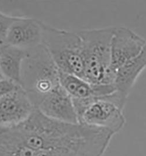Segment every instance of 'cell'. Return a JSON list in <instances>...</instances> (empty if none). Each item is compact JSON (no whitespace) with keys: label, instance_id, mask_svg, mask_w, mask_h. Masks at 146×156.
I'll list each match as a JSON object with an SVG mask.
<instances>
[{"label":"cell","instance_id":"cell-7","mask_svg":"<svg viewBox=\"0 0 146 156\" xmlns=\"http://www.w3.org/2000/svg\"><path fill=\"white\" fill-rule=\"evenodd\" d=\"M36 109L27 92L20 86L0 99V128L20 124L29 118Z\"/></svg>","mask_w":146,"mask_h":156},{"label":"cell","instance_id":"cell-16","mask_svg":"<svg viewBox=\"0 0 146 156\" xmlns=\"http://www.w3.org/2000/svg\"><path fill=\"white\" fill-rule=\"evenodd\" d=\"M1 43H0V45H1Z\"/></svg>","mask_w":146,"mask_h":156},{"label":"cell","instance_id":"cell-1","mask_svg":"<svg viewBox=\"0 0 146 156\" xmlns=\"http://www.w3.org/2000/svg\"><path fill=\"white\" fill-rule=\"evenodd\" d=\"M111 130L56 121L37 108L27 120L0 128V156H102Z\"/></svg>","mask_w":146,"mask_h":156},{"label":"cell","instance_id":"cell-12","mask_svg":"<svg viewBox=\"0 0 146 156\" xmlns=\"http://www.w3.org/2000/svg\"><path fill=\"white\" fill-rule=\"evenodd\" d=\"M27 53L5 43L0 45V71L4 78L21 86L22 66Z\"/></svg>","mask_w":146,"mask_h":156},{"label":"cell","instance_id":"cell-8","mask_svg":"<svg viewBox=\"0 0 146 156\" xmlns=\"http://www.w3.org/2000/svg\"><path fill=\"white\" fill-rule=\"evenodd\" d=\"M42 40L43 22L18 16L9 29L4 43L28 51L42 44Z\"/></svg>","mask_w":146,"mask_h":156},{"label":"cell","instance_id":"cell-15","mask_svg":"<svg viewBox=\"0 0 146 156\" xmlns=\"http://www.w3.org/2000/svg\"><path fill=\"white\" fill-rule=\"evenodd\" d=\"M2 78H4V77H3V76H2V73H1V72L0 71V80H1V79H2Z\"/></svg>","mask_w":146,"mask_h":156},{"label":"cell","instance_id":"cell-5","mask_svg":"<svg viewBox=\"0 0 146 156\" xmlns=\"http://www.w3.org/2000/svg\"><path fill=\"white\" fill-rule=\"evenodd\" d=\"M125 106V104L116 91L95 97L79 118V123L107 129L116 134L125 124L123 113Z\"/></svg>","mask_w":146,"mask_h":156},{"label":"cell","instance_id":"cell-10","mask_svg":"<svg viewBox=\"0 0 146 156\" xmlns=\"http://www.w3.org/2000/svg\"><path fill=\"white\" fill-rule=\"evenodd\" d=\"M59 81L73 99L104 97L116 91L112 84H92L78 76L60 71Z\"/></svg>","mask_w":146,"mask_h":156},{"label":"cell","instance_id":"cell-9","mask_svg":"<svg viewBox=\"0 0 146 156\" xmlns=\"http://www.w3.org/2000/svg\"><path fill=\"white\" fill-rule=\"evenodd\" d=\"M36 108L45 116L56 121L79 123L73 98L60 84L42 99Z\"/></svg>","mask_w":146,"mask_h":156},{"label":"cell","instance_id":"cell-11","mask_svg":"<svg viewBox=\"0 0 146 156\" xmlns=\"http://www.w3.org/2000/svg\"><path fill=\"white\" fill-rule=\"evenodd\" d=\"M146 68V46L138 56L120 67L115 72L113 85L126 104L137 79Z\"/></svg>","mask_w":146,"mask_h":156},{"label":"cell","instance_id":"cell-14","mask_svg":"<svg viewBox=\"0 0 146 156\" xmlns=\"http://www.w3.org/2000/svg\"><path fill=\"white\" fill-rule=\"evenodd\" d=\"M20 86L21 85H18L7 78L0 80V99L10 92H12Z\"/></svg>","mask_w":146,"mask_h":156},{"label":"cell","instance_id":"cell-3","mask_svg":"<svg viewBox=\"0 0 146 156\" xmlns=\"http://www.w3.org/2000/svg\"><path fill=\"white\" fill-rule=\"evenodd\" d=\"M59 85V70L43 45L28 50L22 66L21 87L36 108Z\"/></svg>","mask_w":146,"mask_h":156},{"label":"cell","instance_id":"cell-2","mask_svg":"<svg viewBox=\"0 0 146 156\" xmlns=\"http://www.w3.org/2000/svg\"><path fill=\"white\" fill-rule=\"evenodd\" d=\"M115 27L87 29L78 31L81 37L84 59V79L92 84L113 85L111 43Z\"/></svg>","mask_w":146,"mask_h":156},{"label":"cell","instance_id":"cell-13","mask_svg":"<svg viewBox=\"0 0 146 156\" xmlns=\"http://www.w3.org/2000/svg\"><path fill=\"white\" fill-rule=\"evenodd\" d=\"M18 16L7 15L0 10V43L3 44L8 30Z\"/></svg>","mask_w":146,"mask_h":156},{"label":"cell","instance_id":"cell-6","mask_svg":"<svg viewBox=\"0 0 146 156\" xmlns=\"http://www.w3.org/2000/svg\"><path fill=\"white\" fill-rule=\"evenodd\" d=\"M146 40L125 27H115L111 43V71L138 56L146 47Z\"/></svg>","mask_w":146,"mask_h":156},{"label":"cell","instance_id":"cell-4","mask_svg":"<svg viewBox=\"0 0 146 156\" xmlns=\"http://www.w3.org/2000/svg\"><path fill=\"white\" fill-rule=\"evenodd\" d=\"M42 44L59 71L84 79L83 43L77 32L55 28L43 22Z\"/></svg>","mask_w":146,"mask_h":156}]
</instances>
